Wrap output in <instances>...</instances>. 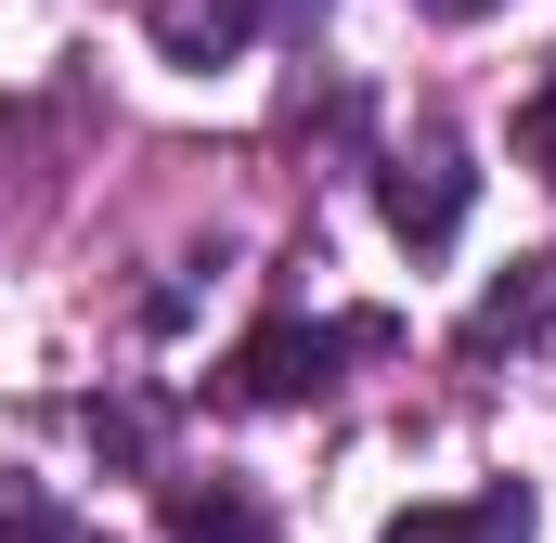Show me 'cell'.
<instances>
[{
	"instance_id": "obj_1",
	"label": "cell",
	"mask_w": 556,
	"mask_h": 543,
	"mask_svg": "<svg viewBox=\"0 0 556 543\" xmlns=\"http://www.w3.org/2000/svg\"><path fill=\"white\" fill-rule=\"evenodd\" d=\"M376 350H402V324H389V311H350V324H273V337H247V350L220 363V402H233V414L311 402L337 363H376Z\"/></svg>"
},
{
	"instance_id": "obj_7",
	"label": "cell",
	"mask_w": 556,
	"mask_h": 543,
	"mask_svg": "<svg viewBox=\"0 0 556 543\" xmlns=\"http://www.w3.org/2000/svg\"><path fill=\"white\" fill-rule=\"evenodd\" d=\"M168 531L181 543H260V518H247L233 492H168Z\"/></svg>"
},
{
	"instance_id": "obj_8",
	"label": "cell",
	"mask_w": 556,
	"mask_h": 543,
	"mask_svg": "<svg viewBox=\"0 0 556 543\" xmlns=\"http://www.w3.org/2000/svg\"><path fill=\"white\" fill-rule=\"evenodd\" d=\"M518 155H531V168H544V181H556V65H544V91L518 104Z\"/></svg>"
},
{
	"instance_id": "obj_3",
	"label": "cell",
	"mask_w": 556,
	"mask_h": 543,
	"mask_svg": "<svg viewBox=\"0 0 556 543\" xmlns=\"http://www.w3.org/2000/svg\"><path fill=\"white\" fill-rule=\"evenodd\" d=\"M142 39L168 65H233L260 39V0H142Z\"/></svg>"
},
{
	"instance_id": "obj_4",
	"label": "cell",
	"mask_w": 556,
	"mask_h": 543,
	"mask_svg": "<svg viewBox=\"0 0 556 543\" xmlns=\"http://www.w3.org/2000/svg\"><path fill=\"white\" fill-rule=\"evenodd\" d=\"M376 543H531V492L492 479L479 505H415V518H389Z\"/></svg>"
},
{
	"instance_id": "obj_2",
	"label": "cell",
	"mask_w": 556,
	"mask_h": 543,
	"mask_svg": "<svg viewBox=\"0 0 556 543\" xmlns=\"http://www.w3.org/2000/svg\"><path fill=\"white\" fill-rule=\"evenodd\" d=\"M376 207H389V233H402L415 260H440V247L466 233V155H453V142H415V155H389Z\"/></svg>"
},
{
	"instance_id": "obj_9",
	"label": "cell",
	"mask_w": 556,
	"mask_h": 543,
	"mask_svg": "<svg viewBox=\"0 0 556 543\" xmlns=\"http://www.w3.org/2000/svg\"><path fill=\"white\" fill-rule=\"evenodd\" d=\"M427 13H453V26H466V13H492V0H427Z\"/></svg>"
},
{
	"instance_id": "obj_6",
	"label": "cell",
	"mask_w": 556,
	"mask_h": 543,
	"mask_svg": "<svg viewBox=\"0 0 556 543\" xmlns=\"http://www.w3.org/2000/svg\"><path fill=\"white\" fill-rule=\"evenodd\" d=\"M0 543H104L91 518H65L39 479H0Z\"/></svg>"
},
{
	"instance_id": "obj_5",
	"label": "cell",
	"mask_w": 556,
	"mask_h": 543,
	"mask_svg": "<svg viewBox=\"0 0 556 543\" xmlns=\"http://www.w3.org/2000/svg\"><path fill=\"white\" fill-rule=\"evenodd\" d=\"M505 337H556V260H518L492 298H479V324H466V350H505Z\"/></svg>"
}]
</instances>
